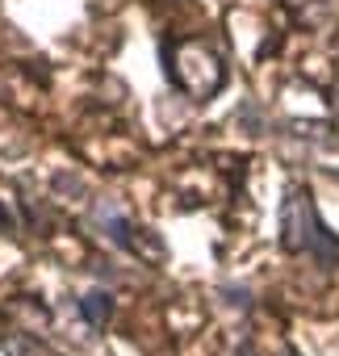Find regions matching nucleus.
<instances>
[{
	"label": "nucleus",
	"mask_w": 339,
	"mask_h": 356,
	"mask_svg": "<svg viewBox=\"0 0 339 356\" xmlns=\"http://www.w3.org/2000/svg\"><path fill=\"white\" fill-rule=\"evenodd\" d=\"M5 356H55V352L42 339H34V335L13 331V335H5Z\"/></svg>",
	"instance_id": "3"
},
{
	"label": "nucleus",
	"mask_w": 339,
	"mask_h": 356,
	"mask_svg": "<svg viewBox=\"0 0 339 356\" xmlns=\"http://www.w3.org/2000/svg\"><path fill=\"white\" fill-rule=\"evenodd\" d=\"M281 243H285V252H318L322 260L339 256V243L322 231V222L301 189H293L281 206Z\"/></svg>",
	"instance_id": "1"
},
{
	"label": "nucleus",
	"mask_w": 339,
	"mask_h": 356,
	"mask_svg": "<svg viewBox=\"0 0 339 356\" xmlns=\"http://www.w3.org/2000/svg\"><path fill=\"white\" fill-rule=\"evenodd\" d=\"M109 310H113V298H109V293H88V298H80V314H84L92 327H105V323H109Z\"/></svg>",
	"instance_id": "4"
},
{
	"label": "nucleus",
	"mask_w": 339,
	"mask_h": 356,
	"mask_svg": "<svg viewBox=\"0 0 339 356\" xmlns=\"http://www.w3.org/2000/svg\"><path fill=\"white\" fill-rule=\"evenodd\" d=\"M222 76H226V72H222V59H218L214 47L189 38V42H181V47L172 51V80H176L189 97H210V92H218Z\"/></svg>",
	"instance_id": "2"
}]
</instances>
